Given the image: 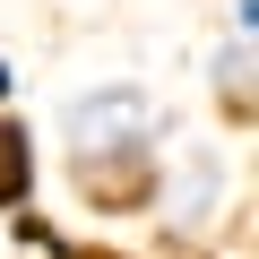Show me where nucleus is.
Returning <instances> with one entry per match:
<instances>
[{
    "label": "nucleus",
    "instance_id": "obj_1",
    "mask_svg": "<svg viewBox=\"0 0 259 259\" xmlns=\"http://www.w3.org/2000/svg\"><path fill=\"white\" fill-rule=\"evenodd\" d=\"M156 130H164L156 95L130 87V78L87 87V95H69V112H61L69 164H78V182H87L104 207H139V199H156V173H164V164H156Z\"/></svg>",
    "mask_w": 259,
    "mask_h": 259
},
{
    "label": "nucleus",
    "instance_id": "obj_6",
    "mask_svg": "<svg viewBox=\"0 0 259 259\" xmlns=\"http://www.w3.org/2000/svg\"><path fill=\"white\" fill-rule=\"evenodd\" d=\"M78 259H112V250H78Z\"/></svg>",
    "mask_w": 259,
    "mask_h": 259
},
{
    "label": "nucleus",
    "instance_id": "obj_3",
    "mask_svg": "<svg viewBox=\"0 0 259 259\" xmlns=\"http://www.w3.org/2000/svg\"><path fill=\"white\" fill-rule=\"evenodd\" d=\"M207 78H216V95L233 104V121H250V44H242V35L216 44V69H207Z\"/></svg>",
    "mask_w": 259,
    "mask_h": 259
},
{
    "label": "nucleus",
    "instance_id": "obj_4",
    "mask_svg": "<svg viewBox=\"0 0 259 259\" xmlns=\"http://www.w3.org/2000/svg\"><path fill=\"white\" fill-rule=\"evenodd\" d=\"M26 207V130H0V216Z\"/></svg>",
    "mask_w": 259,
    "mask_h": 259
},
{
    "label": "nucleus",
    "instance_id": "obj_2",
    "mask_svg": "<svg viewBox=\"0 0 259 259\" xmlns=\"http://www.w3.org/2000/svg\"><path fill=\"white\" fill-rule=\"evenodd\" d=\"M156 207H173V225H207L225 207V156L216 147H190L173 173H156Z\"/></svg>",
    "mask_w": 259,
    "mask_h": 259
},
{
    "label": "nucleus",
    "instance_id": "obj_5",
    "mask_svg": "<svg viewBox=\"0 0 259 259\" xmlns=\"http://www.w3.org/2000/svg\"><path fill=\"white\" fill-rule=\"evenodd\" d=\"M0 95H18V69H9V61H0Z\"/></svg>",
    "mask_w": 259,
    "mask_h": 259
}]
</instances>
